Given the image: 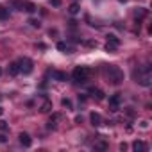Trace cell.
Wrapping results in <instances>:
<instances>
[{"label": "cell", "instance_id": "26", "mask_svg": "<svg viewBox=\"0 0 152 152\" xmlns=\"http://www.w3.org/2000/svg\"><path fill=\"white\" fill-rule=\"evenodd\" d=\"M6 141H7L6 136H4V134H0V143H6Z\"/></svg>", "mask_w": 152, "mask_h": 152}, {"label": "cell", "instance_id": "14", "mask_svg": "<svg viewBox=\"0 0 152 152\" xmlns=\"http://www.w3.org/2000/svg\"><path fill=\"white\" fill-rule=\"evenodd\" d=\"M52 77L57 79V81H66V73H63V72H52Z\"/></svg>", "mask_w": 152, "mask_h": 152}, {"label": "cell", "instance_id": "30", "mask_svg": "<svg viewBox=\"0 0 152 152\" xmlns=\"http://www.w3.org/2000/svg\"><path fill=\"white\" fill-rule=\"evenodd\" d=\"M0 75H2V68H0Z\"/></svg>", "mask_w": 152, "mask_h": 152}, {"label": "cell", "instance_id": "31", "mask_svg": "<svg viewBox=\"0 0 152 152\" xmlns=\"http://www.w3.org/2000/svg\"><path fill=\"white\" fill-rule=\"evenodd\" d=\"M120 2H127V0H120Z\"/></svg>", "mask_w": 152, "mask_h": 152}, {"label": "cell", "instance_id": "22", "mask_svg": "<svg viewBox=\"0 0 152 152\" xmlns=\"http://www.w3.org/2000/svg\"><path fill=\"white\" fill-rule=\"evenodd\" d=\"M61 104H63L64 107H68V109H72V100H70V99H63V100H61Z\"/></svg>", "mask_w": 152, "mask_h": 152}, {"label": "cell", "instance_id": "12", "mask_svg": "<svg viewBox=\"0 0 152 152\" xmlns=\"http://www.w3.org/2000/svg\"><path fill=\"white\" fill-rule=\"evenodd\" d=\"M68 11H70V15H77V13L81 11V6H79L77 2H73V4H70V7H68Z\"/></svg>", "mask_w": 152, "mask_h": 152}, {"label": "cell", "instance_id": "5", "mask_svg": "<svg viewBox=\"0 0 152 152\" xmlns=\"http://www.w3.org/2000/svg\"><path fill=\"white\" fill-rule=\"evenodd\" d=\"M120 104H122V93H115L109 97V109L111 111H118Z\"/></svg>", "mask_w": 152, "mask_h": 152}, {"label": "cell", "instance_id": "7", "mask_svg": "<svg viewBox=\"0 0 152 152\" xmlns=\"http://www.w3.org/2000/svg\"><path fill=\"white\" fill-rule=\"evenodd\" d=\"M18 138H20V143H22L23 147H31V145H32V140H31V136H29L27 132H22Z\"/></svg>", "mask_w": 152, "mask_h": 152}, {"label": "cell", "instance_id": "21", "mask_svg": "<svg viewBox=\"0 0 152 152\" xmlns=\"http://www.w3.org/2000/svg\"><path fill=\"white\" fill-rule=\"evenodd\" d=\"M106 50H107V52H115V50H116V45H113V43L107 41V43H106Z\"/></svg>", "mask_w": 152, "mask_h": 152}, {"label": "cell", "instance_id": "2", "mask_svg": "<svg viewBox=\"0 0 152 152\" xmlns=\"http://www.w3.org/2000/svg\"><path fill=\"white\" fill-rule=\"evenodd\" d=\"M106 77H107V83L118 86L124 81V72L116 64H109V66H106Z\"/></svg>", "mask_w": 152, "mask_h": 152}, {"label": "cell", "instance_id": "4", "mask_svg": "<svg viewBox=\"0 0 152 152\" xmlns=\"http://www.w3.org/2000/svg\"><path fill=\"white\" fill-rule=\"evenodd\" d=\"M18 66H20V72H22L23 75H29V73H32V70H34V63H32L29 57H22V59L18 61Z\"/></svg>", "mask_w": 152, "mask_h": 152}, {"label": "cell", "instance_id": "13", "mask_svg": "<svg viewBox=\"0 0 152 152\" xmlns=\"http://www.w3.org/2000/svg\"><path fill=\"white\" fill-rule=\"evenodd\" d=\"M57 50H61V52H68V54H72V48L64 43V41H59L57 43Z\"/></svg>", "mask_w": 152, "mask_h": 152}, {"label": "cell", "instance_id": "18", "mask_svg": "<svg viewBox=\"0 0 152 152\" xmlns=\"http://www.w3.org/2000/svg\"><path fill=\"white\" fill-rule=\"evenodd\" d=\"M107 41H109V43H113V45H116V47L120 45V39H118L115 34H109V36H107Z\"/></svg>", "mask_w": 152, "mask_h": 152}, {"label": "cell", "instance_id": "25", "mask_svg": "<svg viewBox=\"0 0 152 152\" xmlns=\"http://www.w3.org/2000/svg\"><path fill=\"white\" fill-rule=\"evenodd\" d=\"M141 127H143V129H147V127H148V122H147V120H143V122H141Z\"/></svg>", "mask_w": 152, "mask_h": 152}, {"label": "cell", "instance_id": "28", "mask_svg": "<svg viewBox=\"0 0 152 152\" xmlns=\"http://www.w3.org/2000/svg\"><path fill=\"white\" fill-rule=\"evenodd\" d=\"M52 4H54V6H59V4H61V0H52Z\"/></svg>", "mask_w": 152, "mask_h": 152}, {"label": "cell", "instance_id": "23", "mask_svg": "<svg viewBox=\"0 0 152 152\" xmlns=\"http://www.w3.org/2000/svg\"><path fill=\"white\" fill-rule=\"evenodd\" d=\"M0 131H7V122L0 120Z\"/></svg>", "mask_w": 152, "mask_h": 152}, {"label": "cell", "instance_id": "10", "mask_svg": "<svg viewBox=\"0 0 152 152\" xmlns=\"http://www.w3.org/2000/svg\"><path fill=\"white\" fill-rule=\"evenodd\" d=\"M11 6L15 9H18V11H25V0H13Z\"/></svg>", "mask_w": 152, "mask_h": 152}, {"label": "cell", "instance_id": "27", "mask_svg": "<svg viewBox=\"0 0 152 152\" xmlns=\"http://www.w3.org/2000/svg\"><path fill=\"white\" fill-rule=\"evenodd\" d=\"M88 47H97V41H88Z\"/></svg>", "mask_w": 152, "mask_h": 152}, {"label": "cell", "instance_id": "32", "mask_svg": "<svg viewBox=\"0 0 152 152\" xmlns=\"http://www.w3.org/2000/svg\"><path fill=\"white\" fill-rule=\"evenodd\" d=\"M0 100H2V95H0Z\"/></svg>", "mask_w": 152, "mask_h": 152}, {"label": "cell", "instance_id": "24", "mask_svg": "<svg viewBox=\"0 0 152 152\" xmlns=\"http://www.w3.org/2000/svg\"><path fill=\"white\" fill-rule=\"evenodd\" d=\"M95 147H97V148H107V145H106V143H99V145H95Z\"/></svg>", "mask_w": 152, "mask_h": 152}, {"label": "cell", "instance_id": "1", "mask_svg": "<svg viewBox=\"0 0 152 152\" xmlns=\"http://www.w3.org/2000/svg\"><path fill=\"white\" fill-rule=\"evenodd\" d=\"M134 81L138 83V84H141V86H145V88H148L150 84H152V75H150V66L147 64V66H141V68H138V70H134Z\"/></svg>", "mask_w": 152, "mask_h": 152}, {"label": "cell", "instance_id": "8", "mask_svg": "<svg viewBox=\"0 0 152 152\" xmlns=\"http://www.w3.org/2000/svg\"><path fill=\"white\" fill-rule=\"evenodd\" d=\"M132 150H136V152H145V150H147V143L136 140V141L132 143Z\"/></svg>", "mask_w": 152, "mask_h": 152}, {"label": "cell", "instance_id": "16", "mask_svg": "<svg viewBox=\"0 0 152 152\" xmlns=\"http://www.w3.org/2000/svg\"><path fill=\"white\" fill-rule=\"evenodd\" d=\"M50 109H52V102H50V100H45V104L39 107V111H41V113H48Z\"/></svg>", "mask_w": 152, "mask_h": 152}, {"label": "cell", "instance_id": "17", "mask_svg": "<svg viewBox=\"0 0 152 152\" xmlns=\"http://www.w3.org/2000/svg\"><path fill=\"white\" fill-rule=\"evenodd\" d=\"M38 7H36V4H32V2H27V0H25V11L27 13H34Z\"/></svg>", "mask_w": 152, "mask_h": 152}, {"label": "cell", "instance_id": "15", "mask_svg": "<svg viewBox=\"0 0 152 152\" xmlns=\"http://www.w3.org/2000/svg\"><path fill=\"white\" fill-rule=\"evenodd\" d=\"M7 18H9V9L0 6V20H7Z\"/></svg>", "mask_w": 152, "mask_h": 152}, {"label": "cell", "instance_id": "19", "mask_svg": "<svg viewBox=\"0 0 152 152\" xmlns=\"http://www.w3.org/2000/svg\"><path fill=\"white\" fill-rule=\"evenodd\" d=\"M147 15V9H143V7H140L138 11H136V18H141V16H145Z\"/></svg>", "mask_w": 152, "mask_h": 152}, {"label": "cell", "instance_id": "20", "mask_svg": "<svg viewBox=\"0 0 152 152\" xmlns=\"http://www.w3.org/2000/svg\"><path fill=\"white\" fill-rule=\"evenodd\" d=\"M29 23H31L32 27H36V29H39V27H41V23H39V20H34V18H31V20H29Z\"/></svg>", "mask_w": 152, "mask_h": 152}, {"label": "cell", "instance_id": "11", "mask_svg": "<svg viewBox=\"0 0 152 152\" xmlns=\"http://www.w3.org/2000/svg\"><path fill=\"white\" fill-rule=\"evenodd\" d=\"M18 73H20L18 61H16V63H11V64H9V75H18Z\"/></svg>", "mask_w": 152, "mask_h": 152}, {"label": "cell", "instance_id": "9", "mask_svg": "<svg viewBox=\"0 0 152 152\" xmlns=\"http://www.w3.org/2000/svg\"><path fill=\"white\" fill-rule=\"evenodd\" d=\"M90 93H91V97H93V99H97V100H104V91H102V90L91 88V90H90Z\"/></svg>", "mask_w": 152, "mask_h": 152}, {"label": "cell", "instance_id": "29", "mask_svg": "<svg viewBox=\"0 0 152 152\" xmlns=\"http://www.w3.org/2000/svg\"><path fill=\"white\" fill-rule=\"evenodd\" d=\"M2 113H4V109H2V107H0V115H2Z\"/></svg>", "mask_w": 152, "mask_h": 152}, {"label": "cell", "instance_id": "3", "mask_svg": "<svg viewBox=\"0 0 152 152\" xmlns=\"http://www.w3.org/2000/svg\"><path fill=\"white\" fill-rule=\"evenodd\" d=\"M90 75H91V68H88V66H77V68L73 70L72 77H73L75 83H86L90 79Z\"/></svg>", "mask_w": 152, "mask_h": 152}, {"label": "cell", "instance_id": "6", "mask_svg": "<svg viewBox=\"0 0 152 152\" xmlns=\"http://www.w3.org/2000/svg\"><path fill=\"white\" fill-rule=\"evenodd\" d=\"M90 122H91L93 127H100V125H102V116H100L99 113H91V115H90Z\"/></svg>", "mask_w": 152, "mask_h": 152}]
</instances>
